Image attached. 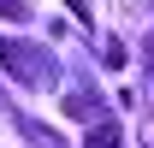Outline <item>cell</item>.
<instances>
[{
  "instance_id": "6da1fadb",
  "label": "cell",
  "mask_w": 154,
  "mask_h": 148,
  "mask_svg": "<svg viewBox=\"0 0 154 148\" xmlns=\"http://www.w3.org/2000/svg\"><path fill=\"white\" fill-rule=\"evenodd\" d=\"M0 59L18 83H54V59H42V48H24V42H0Z\"/></svg>"
},
{
  "instance_id": "3957f363",
  "label": "cell",
  "mask_w": 154,
  "mask_h": 148,
  "mask_svg": "<svg viewBox=\"0 0 154 148\" xmlns=\"http://www.w3.org/2000/svg\"><path fill=\"white\" fill-rule=\"evenodd\" d=\"M18 130H24L36 148H65V136H59V130H48V125H36L30 113H18Z\"/></svg>"
},
{
  "instance_id": "277c9868",
  "label": "cell",
  "mask_w": 154,
  "mask_h": 148,
  "mask_svg": "<svg viewBox=\"0 0 154 148\" xmlns=\"http://www.w3.org/2000/svg\"><path fill=\"white\" fill-rule=\"evenodd\" d=\"M119 119H101V125H89V136H83V148H119Z\"/></svg>"
},
{
  "instance_id": "7a4b0ae2",
  "label": "cell",
  "mask_w": 154,
  "mask_h": 148,
  "mask_svg": "<svg viewBox=\"0 0 154 148\" xmlns=\"http://www.w3.org/2000/svg\"><path fill=\"white\" fill-rule=\"evenodd\" d=\"M65 113H71V119H89V125H101V119H107L95 89H71V95H65Z\"/></svg>"
},
{
  "instance_id": "5b68a950",
  "label": "cell",
  "mask_w": 154,
  "mask_h": 148,
  "mask_svg": "<svg viewBox=\"0 0 154 148\" xmlns=\"http://www.w3.org/2000/svg\"><path fill=\"white\" fill-rule=\"evenodd\" d=\"M0 18H30V0H0Z\"/></svg>"
}]
</instances>
